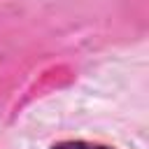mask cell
<instances>
[{"instance_id":"cell-1","label":"cell","mask_w":149,"mask_h":149,"mask_svg":"<svg viewBox=\"0 0 149 149\" xmlns=\"http://www.w3.org/2000/svg\"><path fill=\"white\" fill-rule=\"evenodd\" d=\"M51 149H114V147L98 144V142H86V140H63V142H56Z\"/></svg>"}]
</instances>
